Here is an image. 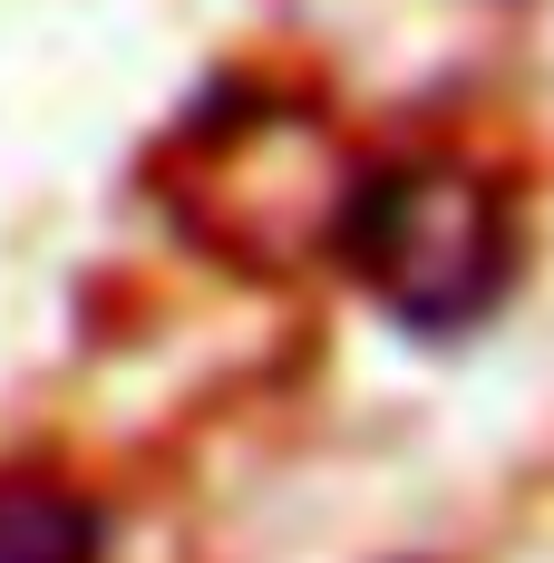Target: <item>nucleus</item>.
<instances>
[{
    "mask_svg": "<svg viewBox=\"0 0 554 563\" xmlns=\"http://www.w3.org/2000/svg\"><path fill=\"white\" fill-rule=\"evenodd\" d=\"M0 563H108V515L78 486L0 476Z\"/></svg>",
    "mask_w": 554,
    "mask_h": 563,
    "instance_id": "2",
    "label": "nucleus"
},
{
    "mask_svg": "<svg viewBox=\"0 0 554 563\" xmlns=\"http://www.w3.org/2000/svg\"><path fill=\"white\" fill-rule=\"evenodd\" d=\"M340 243H350V273L370 282L409 331H467L506 291V205L487 175L447 166V156L380 166L350 195Z\"/></svg>",
    "mask_w": 554,
    "mask_h": 563,
    "instance_id": "1",
    "label": "nucleus"
}]
</instances>
